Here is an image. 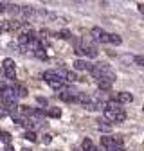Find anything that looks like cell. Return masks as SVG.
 Returning a JSON list of instances; mask_svg holds the SVG:
<instances>
[{
  "mask_svg": "<svg viewBox=\"0 0 144 151\" xmlns=\"http://www.w3.org/2000/svg\"><path fill=\"white\" fill-rule=\"evenodd\" d=\"M65 76H67V70L63 72V70H47L45 74H43V79L49 83V86L50 88H54V90H60L61 86H63V83L67 81L65 79Z\"/></svg>",
  "mask_w": 144,
  "mask_h": 151,
  "instance_id": "1",
  "label": "cell"
},
{
  "mask_svg": "<svg viewBox=\"0 0 144 151\" xmlns=\"http://www.w3.org/2000/svg\"><path fill=\"white\" fill-rule=\"evenodd\" d=\"M104 119H108L110 122H122L126 119V111L121 108H104Z\"/></svg>",
  "mask_w": 144,
  "mask_h": 151,
  "instance_id": "2",
  "label": "cell"
},
{
  "mask_svg": "<svg viewBox=\"0 0 144 151\" xmlns=\"http://www.w3.org/2000/svg\"><path fill=\"white\" fill-rule=\"evenodd\" d=\"M2 76H6L7 79H14L16 78V67H14V61L11 58L4 60V67H2Z\"/></svg>",
  "mask_w": 144,
  "mask_h": 151,
  "instance_id": "3",
  "label": "cell"
},
{
  "mask_svg": "<svg viewBox=\"0 0 144 151\" xmlns=\"http://www.w3.org/2000/svg\"><path fill=\"white\" fill-rule=\"evenodd\" d=\"M92 38H94L96 42H99V43H108V38H110V34L104 32L101 27H94V29H92Z\"/></svg>",
  "mask_w": 144,
  "mask_h": 151,
  "instance_id": "4",
  "label": "cell"
},
{
  "mask_svg": "<svg viewBox=\"0 0 144 151\" xmlns=\"http://www.w3.org/2000/svg\"><path fill=\"white\" fill-rule=\"evenodd\" d=\"M4 103L6 101H16L18 99V93H16V88H11V86H6L4 90Z\"/></svg>",
  "mask_w": 144,
  "mask_h": 151,
  "instance_id": "5",
  "label": "cell"
},
{
  "mask_svg": "<svg viewBox=\"0 0 144 151\" xmlns=\"http://www.w3.org/2000/svg\"><path fill=\"white\" fill-rule=\"evenodd\" d=\"M81 49H83V54H86L88 58H96L97 56V49H96V45H92V43H83L81 45Z\"/></svg>",
  "mask_w": 144,
  "mask_h": 151,
  "instance_id": "6",
  "label": "cell"
},
{
  "mask_svg": "<svg viewBox=\"0 0 144 151\" xmlns=\"http://www.w3.org/2000/svg\"><path fill=\"white\" fill-rule=\"evenodd\" d=\"M115 99L121 103V104H126V103H132L133 101V96L130 92H119L117 96H115Z\"/></svg>",
  "mask_w": 144,
  "mask_h": 151,
  "instance_id": "7",
  "label": "cell"
},
{
  "mask_svg": "<svg viewBox=\"0 0 144 151\" xmlns=\"http://www.w3.org/2000/svg\"><path fill=\"white\" fill-rule=\"evenodd\" d=\"M97 129L103 131V133H110V131H112V124L108 122V119H99L97 121Z\"/></svg>",
  "mask_w": 144,
  "mask_h": 151,
  "instance_id": "8",
  "label": "cell"
},
{
  "mask_svg": "<svg viewBox=\"0 0 144 151\" xmlns=\"http://www.w3.org/2000/svg\"><path fill=\"white\" fill-rule=\"evenodd\" d=\"M94 65H90L88 61H85V60H76L74 61V68L76 70H90Z\"/></svg>",
  "mask_w": 144,
  "mask_h": 151,
  "instance_id": "9",
  "label": "cell"
},
{
  "mask_svg": "<svg viewBox=\"0 0 144 151\" xmlns=\"http://www.w3.org/2000/svg\"><path fill=\"white\" fill-rule=\"evenodd\" d=\"M90 101H92V97L88 96V93H83V92H78V96H76V103H81L83 106L88 104Z\"/></svg>",
  "mask_w": 144,
  "mask_h": 151,
  "instance_id": "10",
  "label": "cell"
},
{
  "mask_svg": "<svg viewBox=\"0 0 144 151\" xmlns=\"http://www.w3.org/2000/svg\"><path fill=\"white\" fill-rule=\"evenodd\" d=\"M2 27H4V29H7V31H18V29L22 27V22H16V20H11V22L4 24Z\"/></svg>",
  "mask_w": 144,
  "mask_h": 151,
  "instance_id": "11",
  "label": "cell"
},
{
  "mask_svg": "<svg viewBox=\"0 0 144 151\" xmlns=\"http://www.w3.org/2000/svg\"><path fill=\"white\" fill-rule=\"evenodd\" d=\"M101 144H103V147L108 151L110 147L115 146V140H114V137H103V139H101Z\"/></svg>",
  "mask_w": 144,
  "mask_h": 151,
  "instance_id": "12",
  "label": "cell"
},
{
  "mask_svg": "<svg viewBox=\"0 0 144 151\" xmlns=\"http://www.w3.org/2000/svg\"><path fill=\"white\" fill-rule=\"evenodd\" d=\"M97 86H99V90H110L112 88V81H108V79H97Z\"/></svg>",
  "mask_w": 144,
  "mask_h": 151,
  "instance_id": "13",
  "label": "cell"
},
{
  "mask_svg": "<svg viewBox=\"0 0 144 151\" xmlns=\"http://www.w3.org/2000/svg\"><path fill=\"white\" fill-rule=\"evenodd\" d=\"M47 117H54V119L61 117V110L60 108H49L47 110Z\"/></svg>",
  "mask_w": 144,
  "mask_h": 151,
  "instance_id": "14",
  "label": "cell"
},
{
  "mask_svg": "<svg viewBox=\"0 0 144 151\" xmlns=\"http://www.w3.org/2000/svg\"><path fill=\"white\" fill-rule=\"evenodd\" d=\"M108 43H112V45H121L122 43V38L119 34H110V38H108Z\"/></svg>",
  "mask_w": 144,
  "mask_h": 151,
  "instance_id": "15",
  "label": "cell"
},
{
  "mask_svg": "<svg viewBox=\"0 0 144 151\" xmlns=\"http://www.w3.org/2000/svg\"><path fill=\"white\" fill-rule=\"evenodd\" d=\"M24 137H25V139H27L29 142H36V140H38V135H36V133H34V131H32V129H27Z\"/></svg>",
  "mask_w": 144,
  "mask_h": 151,
  "instance_id": "16",
  "label": "cell"
},
{
  "mask_svg": "<svg viewBox=\"0 0 144 151\" xmlns=\"http://www.w3.org/2000/svg\"><path fill=\"white\" fill-rule=\"evenodd\" d=\"M54 36H56V38H61V40H70V38H72V34H70V31H60V32H56V34H54Z\"/></svg>",
  "mask_w": 144,
  "mask_h": 151,
  "instance_id": "17",
  "label": "cell"
},
{
  "mask_svg": "<svg viewBox=\"0 0 144 151\" xmlns=\"http://www.w3.org/2000/svg\"><path fill=\"white\" fill-rule=\"evenodd\" d=\"M11 133H7V131H0V140H2L4 144H9L11 142Z\"/></svg>",
  "mask_w": 144,
  "mask_h": 151,
  "instance_id": "18",
  "label": "cell"
},
{
  "mask_svg": "<svg viewBox=\"0 0 144 151\" xmlns=\"http://www.w3.org/2000/svg\"><path fill=\"white\" fill-rule=\"evenodd\" d=\"M16 88V93H18V97H27L29 96V93H27V88L25 86H20V85H18V86H14Z\"/></svg>",
  "mask_w": 144,
  "mask_h": 151,
  "instance_id": "19",
  "label": "cell"
},
{
  "mask_svg": "<svg viewBox=\"0 0 144 151\" xmlns=\"http://www.w3.org/2000/svg\"><path fill=\"white\" fill-rule=\"evenodd\" d=\"M20 113H22V115H32L34 110L31 106H20Z\"/></svg>",
  "mask_w": 144,
  "mask_h": 151,
  "instance_id": "20",
  "label": "cell"
},
{
  "mask_svg": "<svg viewBox=\"0 0 144 151\" xmlns=\"http://www.w3.org/2000/svg\"><path fill=\"white\" fill-rule=\"evenodd\" d=\"M67 81H70V83H74V81H78V76H76V72H67Z\"/></svg>",
  "mask_w": 144,
  "mask_h": 151,
  "instance_id": "21",
  "label": "cell"
},
{
  "mask_svg": "<svg viewBox=\"0 0 144 151\" xmlns=\"http://www.w3.org/2000/svg\"><path fill=\"white\" fill-rule=\"evenodd\" d=\"M6 11L11 13V14H18V13H20V7H18V6H7Z\"/></svg>",
  "mask_w": 144,
  "mask_h": 151,
  "instance_id": "22",
  "label": "cell"
},
{
  "mask_svg": "<svg viewBox=\"0 0 144 151\" xmlns=\"http://www.w3.org/2000/svg\"><path fill=\"white\" fill-rule=\"evenodd\" d=\"M133 63L139 65V67H144V56H135V58H133Z\"/></svg>",
  "mask_w": 144,
  "mask_h": 151,
  "instance_id": "23",
  "label": "cell"
},
{
  "mask_svg": "<svg viewBox=\"0 0 144 151\" xmlns=\"http://www.w3.org/2000/svg\"><path fill=\"white\" fill-rule=\"evenodd\" d=\"M92 146H94V144H92V140H90V139H85V140H83V151L90 149Z\"/></svg>",
  "mask_w": 144,
  "mask_h": 151,
  "instance_id": "24",
  "label": "cell"
},
{
  "mask_svg": "<svg viewBox=\"0 0 144 151\" xmlns=\"http://www.w3.org/2000/svg\"><path fill=\"white\" fill-rule=\"evenodd\" d=\"M22 126H24V128H27V129H32V126H34V124H32V122H31V121H27V119H25V121H24V124H22Z\"/></svg>",
  "mask_w": 144,
  "mask_h": 151,
  "instance_id": "25",
  "label": "cell"
},
{
  "mask_svg": "<svg viewBox=\"0 0 144 151\" xmlns=\"http://www.w3.org/2000/svg\"><path fill=\"white\" fill-rule=\"evenodd\" d=\"M36 103H40V104L45 106V104H47V99H45V97H36Z\"/></svg>",
  "mask_w": 144,
  "mask_h": 151,
  "instance_id": "26",
  "label": "cell"
},
{
  "mask_svg": "<svg viewBox=\"0 0 144 151\" xmlns=\"http://www.w3.org/2000/svg\"><path fill=\"white\" fill-rule=\"evenodd\" d=\"M114 140H115V144H121V146H122V137H121V135H115Z\"/></svg>",
  "mask_w": 144,
  "mask_h": 151,
  "instance_id": "27",
  "label": "cell"
},
{
  "mask_svg": "<svg viewBox=\"0 0 144 151\" xmlns=\"http://www.w3.org/2000/svg\"><path fill=\"white\" fill-rule=\"evenodd\" d=\"M6 115H9V111L6 108H0V117H6Z\"/></svg>",
  "mask_w": 144,
  "mask_h": 151,
  "instance_id": "28",
  "label": "cell"
},
{
  "mask_svg": "<svg viewBox=\"0 0 144 151\" xmlns=\"http://www.w3.org/2000/svg\"><path fill=\"white\" fill-rule=\"evenodd\" d=\"M42 140H43L45 144H49V142L52 140V137H50V135H43V139H42Z\"/></svg>",
  "mask_w": 144,
  "mask_h": 151,
  "instance_id": "29",
  "label": "cell"
},
{
  "mask_svg": "<svg viewBox=\"0 0 144 151\" xmlns=\"http://www.w3.org/2000/svg\"><path fill=\"white\" fill-rule=\"evenodd\" d=\"M7 9V4H4V2H0V13H4Z\"/></svg>",
  "mask_w": 144,
  "mask_h": 151,
  "instance_id": "30",
  "label": "cell"
},
{
  "mask_svg": "<svg viewBox=\"0 0 144 151\" xmlns=\"http://www.w3.org/2000/svg\"><path fill=\"white\" fill-rule=\"evenodd\" d=\"M137 9H139L140 14H144V4H137Z\"/></svg>",
  "mask_w": 144,
  "mask_h": 151,
  "instance_id": "31",
  "label": "cell"
},
{
  "mask_svg": "<svg viewBox=\"0 0 144 151\" xmlns=\"http://www.w3.org/2000/svg\"><path fill=\"white\" fill-rule=\"evenodd\" d=\"M4 151H14V149H13V146H11V144H6V149H4Z\"/></svg>",
  "mask_w": 144,
  "mask_h": 151,
  "instance_id": "32",
  "label": "cell"
},
{
  "mask_svg": "<svg viewBox=\"0 0 144 151\" xmlns=\"http://www.w3.org/2000/svg\"><path fill=\"white\" fill-rule=\"evenodd\" d=\"M0 103H4V92L0 90Z\"/></svg>",
  "mask_w": 144,
  "mask_h": 151,
  "instance_id": "33",
  "label": "cell"
},
{
  "mask_svg": "<svg viewBox=\"0 0 144 151\" xmlns=\"http://www.w3.org/2000/svg\"><path fill=\"white\" fill-rule=\"evenodd\" d=\"M86 151H99V149H97L96 146H92V147H90V149H86Z\"/></svg>",
  "mask_w": 144,
  "mask_h": 151,
  "instance_id": "34",
  "label": "cell"
},
{
  "mask_svg": "<svg viewBox=\"0 0 144 151\" xmlns=\"http://www.w3.org/2000/svg\"><path fill=\"white\" fill-rule=\"evenodd\" d=\"M20 151H31V149H29V147H24V149H20Z\"/></svg>",
  "mask_w": 144,
  "mask_h": 151,
  "instance_id": "35",
  "label": "cell"
},
{
  "mask_svg": "<svg viewBox=\"0 0 144 151\" xmlns=\"http://www.w3.org/2000/svg\"><path fill=\"white\" fill-rule=\"evenodd\" d=\"M2 32H4V27H0V34H2Z\"/></svg>",
  "mask_w": 144,
  "mask_h": 151,
  "instance_id": "36",
  "label": "cell"
}]
</instances>
